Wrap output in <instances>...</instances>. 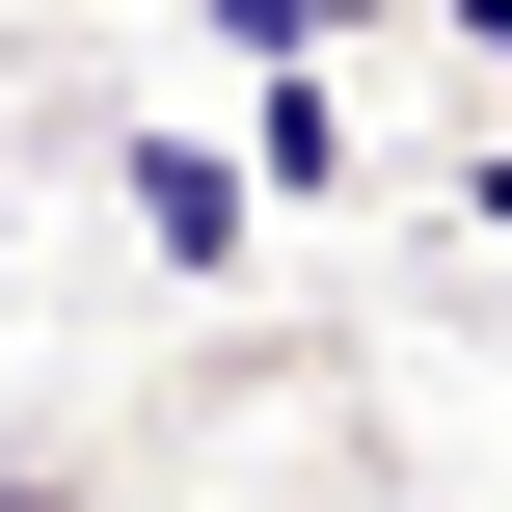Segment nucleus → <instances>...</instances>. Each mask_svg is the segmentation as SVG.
Masks as SVG:
<instances>
[{
  "mask_svg": "<svg viewBox=\"0 0 512 512\" xmlns=\"http://www.w3.org/2000/svg\"><path fill=\"white\" fill-rule=\"evenodd\" d=\"M324 512H405V459H351V486H324Z\"/></svg>",
  "mask_w": 512,
  "mask_h": 512,
  "instance_id": "3",
  "label": "nucleus"
},
{
  "mask_svg": "<svg viewBox=\"0 0 512 512\" xmlns=\"http://www.w3.org/2000/svg\"><path fill=\"white\" fill-rule=\"evenodd\" d=\"M135 243H162V270H243V162H216V135H135Z\"/></svg>",
  "mask_w": 512,
  "mask_h": 512,
  "instance_id": "1",
  "label": "nucleus"
},
{
  "mask_svg": "<svg viewBox=\"0 0 512 512\" xmlns=\"http://www.w3.org/2000/svg\"><path fill=\"white\" fill-rule=\"evenodd\" d=\"M0 512H135V459H108V432H27V405H0Z\"/></svg>",
  "mask_w": 512,
  "mask_h": 512,
  "instance_id": "2",
  "label": "nucleus"
}]
</instances>
